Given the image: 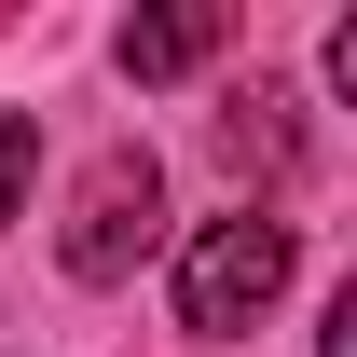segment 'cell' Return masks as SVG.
Returning a JSON list of instances; mask_svg holds the SVG:
<instances>
[{
	"label": "cell",
	"mask_w": 357,
	"mask_h": 357,
	"mask_svg": "<svg viewBox=\"0 0 357 357\" xmlns=\"http://www.w3.org/2000/svg\"><path fill=\"white\" fill-rule=\"evenodd\" d=\"M275 289H289V220H275V206H234V220H206V234H192V261H178V330L234 344Z\"/></svg>",
	"instance_id": "6da1fadb"
},
{
	"label": "cell",
	"mask_w": 357,
	"mask_h": 357,
	"mask_svg": "<svg viewBox=\"0 0 357 357\" xmlns=\"http://www.w3.org/2000/svg\"><path fill=\"white\" fill-rule=\"evenodd\" d=\"M151 234H165V165H151V151H96L83 206H69V234H55V248H69V275H83V289H110Z\"/></svg>",
	"instance_id": "7a4b0ae2"
},
{
	"label": "cell",
	"mask_w": 357,
	"mask_h": 357,
	"mask_svg": "<svg viewBox=\"0 0 357 357\" xmlns=\"http://www.w3.org/2000/svg\"><path fill=\"white\" fill-rule=\"evenodd\" d=\"M206 42H220V14H137V28H124V69H137V83H165V69H192Z\"/></svg>",
	"instance_id": "3957f363"
},
{
	"label": "cell",
	"mask_w": 357,
	"mask_h": 357,
	"mask_svg": "<svg viewBox=\"0 0 357 357\" xmlns=\"http://www.w3.org/2000/svg\"><path fill=\"white\" fill-rule=\"evenodd\" d=\"M28 165H42V124H28V110H0V220H14V192H28Z\"/></svg>",
	"instance_id": "277c9868"
}]
</instances>
